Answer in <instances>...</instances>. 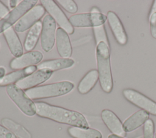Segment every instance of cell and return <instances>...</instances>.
I'll use <instances>...</instances> for the list:
<instances>
[{
	"mask_svg": "<svg viewBox=\"0 0 156 138\" xmlns=\"http://www.w3.org/2000/svg\"><path fill=\"white\" fill-rule=\"evenodd\" d=\"M35 104L37 108L36 114L41 117L71 126L82 128H89L85 117L79 112L50 105L43 102H35Z\"/></svg>",
	"mask_w": 156,
	"mask_h": 138,
	"instance_id": "6da1fadb",
	"label": "cell"
},
{
	"mask_svg": "<svg viewBox=\"0 0 156 138\" xmlns=\"http://www.w3.org/2000/svg\"><path fill=\"white\" fill-rule=\"evenodd\" d=\"M96 55L101 87L105 92L110 93L113 89V78L109 47L104 42L99 43L96 46Z\"/></svg>",
	"mask_w": 156,
	"mask_h": 138,
	"instance_id": "7a4b0ae2",
	"label": "cell"
},
{
	"mask_svg": "<svg viewBox=\"0 0 156 138\" xmlns=\"http://www.w3.org/2000/svg\"><path fill=\"white\" fill-rule=\"evenodd\" d=\"M74 88V84L69 81H63L39 86L26 91L27 95L32 100L46 98L65 95Z\"/></svg>",
	"mask_w": 156,
	"mask_h": 138,
	"instance_id": "3957f363",
	"label": "cell"
},
{
	"mask_svg": "<svg viewBox=\"0 0 156 138\" xmlns=\"http://www.w3.org/2000/svg\"><path fill=\"white\" fill-rule=\"evenodd\" d=\"M6 92L10 98L24 114L28 116L36 114L37 108L35 103L23 89L13 84L6 87Z\"/></svg>",
	"mask_w": 156,
	"mask_h": 138,
	"instance_id": "277c9868",
	"label": "cell"
},
{
	"mask_svg": "<svg viewBox=\"0 0 156 138\" xmlns=\"http://www.w3.org/2000/svg\"><path fill=\"white\" fill-rule=\"evenodd\" d=\"M37 0H24L13 9L3 18L0 19V33L16 24L29 10L36 5Z\"/></svg>",
	"mask_w": 156,
	"mask_h": 138,
	"instance_id": "5b68a950",
	"label": "cell"
},
{
	"mask_svg": "<svg viewBox=\"0 0 156 138\" xmlns=\"http://www.w3.org/2000/svg\"><path fill=\"white\" fill-rule=\"evenodd\" d=\"M40 2L45 10L49 13V15L55 20L60 28L63 29L68 34L71 35L73 33L74 31V27L70 23L65 13L54 1L41 0Z\"/></svg>",
	"mask_w": 156,
	"mask_h": 138,
	"instance_id": "8992f818",
	"label": "cell"
},
{
	"mask_svg": "<svg viewBox=\"0 0 156 138\" xmlns=\"http://www.w3.org/2000/svg\"><path fill=\"white\" fill-rule=\"evenodd\" d=\"M106 20L105 15L92 12L76 14L69 18L71 25L76 27H95L104 25Z\"/></svg>",
	"mask_w": 156,
	"mask_h": 138,
	"instance_id": "52a82bcc",
	"label": "cell"
},
{
	"mask_svg": "<svg viewBox=\"0 0 156 138\" xmlns=\"http://www.w3.org/2000/svg\"><path fill=\"white\" fill-rule=\"evenodd\" d=\"M124 98L130 103L147 112L153 116H156V102L132 89H125L122 91Z\"/></svg>",
	"mask_w": 156,
	"mask_h": 138,
	"instance_id": "ba28073f",
	"label": "cell"
},
{
	"mask_svg": "<svg viewBox=\"0 0 156 138\" xmlns=\"http://www.w3.org/2000/svg\"><path fill=\"white\" fill-rule=\"evenodd\" d=\"M40 43L43 50L49 52L54 47L56 34V22L49 15H46L43 19Z\"/></svg>",
	"mask_w": 156,
	"mask_h": 138,
	"instance_id": "9c48e42d",
	"label": "cell"
},
{
	"mask_svg": "<svg viewBox=\"0 0 156 138\" xmlns=\"http://www.w3.org/2000/svg\"><path fill=\"white\" fill-rule=\"evenodd\" d=\"M44 8L41 5H36L29 10L15 25L14 29L16 32L21 33L30 29L43 16Z\"/></svg>",
	"mask_w": 156,
	"mask_h": 138,
	"instance_id": "30bf717a",
	"label": "cell"
},
{
	"mask_svg": "<svg viewBox=\"0 0 156 138\" xmlns=\"http://www.w3.org/2000/svg\"><path fill=\"white\" fill-rule=\"evenodd\" d=\"M53 71L49 69H38L31 75L18 81L16 85L23 90H27L44 83L51 77Z\"/></svg>",
	"mask_w": 156,
	"mask_h": 138,
	"instance_id": "8fae6325",
	"label": "cell"
},
{
	"mask_svg": "<svg viewBox=\"0 0 156 138\" xmlns=\"http://www.w3.org/2000/svg\"><path fill=\"white\" fill-rule=\"evenodd\" d=\"M43 57V53L38 50L27 52L19 57L13 58L9 66L12 69H23L39 63Z\"/></svg>",
	"mask_w": 156,
	"mask_h": 138,
	"instance_id": "7c38bea8",
	"label": "cell"
},
{
	"mask_svg": "<svg viewBox=\"0 0 156 138\" xmlns=\"http://www.w3.org/2000/svg\"><path fill=\"white\" fill-rule=\"evenodd\" d=\"M107 19L117 43L121 46L125 45L127 42V35L118 16L115 12L108 11Z\"/></svg>",
	"mask_w": 156,
	"mask_h": 138,
	"instance_id": "4fadbf2b",
	"label": "cell"
},
{
	"mask_svg": "<svg viewBox=\"0 0 156 138\" xmlns=\"http://www.w3.org/2000/svg\"><path fill=\"white\" fill-rule=\"evenodd\" d=\"M101 118L108 129L114 134L124 137L126 135L122 123L118 117L109 109H104L101 112Z\"/></svg>",
	"mask_w": 156,
	"mask_h": 138,
	"instance_id": "5bb4252c",
	"label": "cell"
},
{
	"mask_svg": "<svg viewBox=\"0 0 156 138\" xmlns=\"http://www.w3.org/2000/svg\"><path fill=\"white\" fill-rule=\"evenodd\" d=\"M55 41L57 50L60 57L69 58L71 56L73 49L68 34L60 27L56 30Z\"/></svg>",
	"mask_w": 156,
	"mask_h": 138,
	"instance_id": "9a60e30c",
	"label": "cell"
},
{
	"mask_svg": "<svg viewBox=\"0 0 156 138\" xmlns=\"http://www.w3.org/2000/svg\"><path fill=\"white\" fill-rule=\"evenodd\" d=\"M3 35L11 53L15 57V58L23 55L22 44L14 28L12 27L8 29L3 32Z\"/></svg>",
	"mask_w": 156,
	"mask_h": 138,
	"instance_id": "2e32d148",
	"label": "cell"
},
{
	"mask_svg": "<svg viewBox=\"0 0 156 138\" xmlns=\"http://www.w3.org/2000/svg\"><path fill=\"white\" fill-rule=\"evenodd\" d=\"M37 69V66L33 65L12 72L4 76L0 83V86H7L10 85H13L15 83H16L18 81L35 72Z\"/></svg>",
	"mask_w": 156,
	"mask_h": 138,
	"instance_id": "e0dca14e",
	"label": "cell"
},
{
	"mask_svg": "<svg viewBox=\"0 0 156 138\" xmlns=\"http://www.w3.org/2000/svg\"><path fill=\"white\" fill-rule=\"evenodd\" d=\"M149 114L143 110H139L127 118L123 123V128L126 133H129L137 129L149 119Z\"/></svg>",
	"mask_w": 156,
	"mask_h": 138,
	"instance_id": "ac0fdd59",
	"label": "cell"
},
{
	"mask_svg": "<svg viewBox=\"0 0 156 138\" xmlns=\"http://www.w3.org/2000/svg\"><path fill=\"white\" fill-rule=\"evenodd\" d=\"M74 64V61L69 58H62L44 60L37 66V69H46L52 71H58L72 67Z\"/></svg>",
	"mask_w": 156,
	"mask_h": 138,
	"instance_id": "d6986e66",
	"label": "cell"
},
{
	"mask_svg": "<svg viewBox=\"0 0 156 138\" xmlns=\"http://www.w3.org/2000/svg\"><path fill=\"white\" fill-rule=\"evenodd\" d=\"M99 79L98 72L96 69L88 71L82 78L77 86V90L81 94L89 92L96 85Z\"/></svg>",
	"mask_w": 156,
	"mask_h": 138,
	"instance_id": "ffe728a7",
	"label": "cell"
},
{
	"mask_svg": "<svg viewBox=\"0 0 156 138\" xmlns=\"http://www.w3.org/2000/svg\"><path fill=\"white\" fill-rule=\"evenodd\" d=\"M42 27V22L39 21L34 24L27 32L24 42V47L26 51H32L36 46L41 33Z\"/></svg>",
	"mask_w": 156,
	"mask_h": 138,
	"instance_id": "44dd1931",
	"label": "cell"
},
{
	"mask_svg": "<svg viewBox=\"0 0 156 138\" xmlns=\"http://www.w3.org/2000/svg\"><path fill=\"white\" fill-rule=\"evenodd\" d=\"M2 126L12 132L18 138H32L30 133L23 126L9 118H3L1 120Z\"/></svg>",
	"mask_w": 156,
	"mask_h": 138,
	"instance_id": "7402d4cb",
	"label": "cell"
},
{
	"mask_svg": "<svg viewBox=\"0 0 156 138\" xmlns=\"http://www.w3.org/2000/svg\"><path fill=\"white\" fill-rule=\"evenodd\" d=\"M68 133L73 138H102L101 133L93 128H82L71 126L68 128Z\"/></svg>",
	"mask_w": 156,
	"mask_h": 138,
	"instance_id": "603a6c76",
	"label": "cell"
},
{
	"mask_svg": "<svg viewBox=\"0 0 156 138\" xmlns=\"http://www.w3.org/2000/svg\"><path fill=\"white\" fill-rule=\"evenodd\" d=\"M96 46L101 42L105 43L109 47V43L104 25L93 28Z\"/></svg>",
	"mask_w": 156,
	"mask_h": 138,
	"instance_id": "cb8c5ba5",
	"label": "cell"
},
{
	"mask_svg": "<svg viewBox=\"0 0 156 138\" xmlns=\"http://www.w3.org/2000/svg\"><path fill=\"white\" fill-rule=\"evenodd\" d=\"M154 123L151 119H147L143 126V138H155Z\"/></svg>",
	"mask_w": 156,
	"mask_h": 138,
	"instance_id": "d4e9b609",
	"label": "cell"
},
{
	"mask_svg": "<svg viewBox=\"0 0 156 138\" xmlns=\"http://www.w3.org/2000/svg\"><path fill=\"white\" fill-rule=\"evenodd\" d=\"M57 2L69 13H75L78 10L77 5L73 0H58Z\"/></svg>",
	"mask_w": 156,
	"mask_h": 138,
	"instance_id": "484cf974",
	"label": "cell"
},
{
	"mask_svg": "<svg viewBox=\"0 0 156 138\" xmlns=\"http://www.w3.org/2000/svg\"><path fill=\"white\" fill-rule=\"evenodd\" d=\"M150 32L152 36L156 39V12L149 16Z\"/></svg>",
	"mask_w": 156,
	"mask_h": 138,
	"instance_id": "4316f807",
	"label": "cell"
},
{
	"mask_svg": "<svg viewBox=\"0 0 156 138\" xmlns=\"http://www.w3.org/2000/svg\"><path fill=\"white\" fill-rule=\"evenodd\" d=\"M0 138H17L15 134L0 125Z\"/></svg>",
	"mask_w": 156,
	"mask_h": 138,
	"instance_id": "83f0119b",
	"label": "cell"
},
{
	"mask_svg": "<svg viewBox=\"0 0 156 138\" xmlns=\"http://www.w3.org/2000/svg\"><path fill=\"white\" fill-rule=\"evenodd\" d=\"M9 8L0 1V18H3L9 13Z\"/></svg>",
	"mask_w": 156,
	"mask_h": 138,
	"instance_id": "f1b7e54d",
	"label": "cell"
},
{
	"mask_svg": "<svg viewBox=\"0 0 156 138\" xmlns=\"http://www.w3.org/2000/svg\"><path fill=\"white\" fill-rule=\"evenodd\" d=\"M9 6L10 8H12V9L15 8L18 5V0H10L9 1Z\"/></svg>",
	"mask_w": 156,
	"mask_h": 138,
	"instance_id": "f546056e",
	"label": "cell"
},
{
	"mask_svg": "<svg viewBox=\"0 0 156 138\" xmlns=\"http://www.w3.org/2000/svg\"><path fill=\"white\" fill-rule=\"evenodd\" d=\"M5 69L4 67H0V83L2 81V80L3 79V78L5 76Z\"/></svg>",
	"mask_w": 156,
	"mask_h": 138,
	"instance_id": "4dcf8cb0",
	"label": "cell"
},
{
	"mask_svg": "<svg viewBox=\"0 0 156 138\" xmlns=\"http://www.w3.org/2000/svg\"><path fill=\"white\" fill-rule=\"evenodd\" d=\"M154 12H156V1H154V3H153V5L151 7V12H150V14H149V16L151 15H152L153 13Z\"/></svg>",
	"mask_w": 156,
	"mask_h": 138,
	"instance_id": "1f68e13d",
	"label": "cell"
},
{
	"mask_svg": "<svg viewBox=\"0 0 156 138\" xmlns=\"http://www.w3.org/2000/svg\"><path fill=\"white\" fill-rule=\"evenodd\" d=\"M107 138H125V137H122V136H118V135H116V134H111L108 136Z\"/></svg>",
	"mask_w": 156,
	"mask_h": 138,
	"instance_id": "d6a6232c",
	"label": "cell"
},
{
	"mask_svg": "<svg viewBox=\"0 0 156 138\" xmlns=\"http://www.w3.org/2000/svg\"><path fill=\"white\" fill-rule=\"evenodd\" d=\"M91 12H92V13H101L100 11H99V10L98 9V8L95 7H93V8L91 9Z\"/></svg>",
	"mask_w": 156,
	"mask_h": 138,
	"instance_id": "836d02e7",
	"label": "cell"
},
{
	"mask_svg": "<svg viewBox=\"0 0 156 138\" xmlns=\"http://www.w3.org/2000/svg\"><path fill=\"white\" fill-rule=\"evenodd\" d=\"M155 138H156V134H155Z\"/></svg>",
	"mask_w": 156,
	"mask_h": 138,
	"instance_id": "e575fe53",
	"label": "cell"
}]
</instances>
